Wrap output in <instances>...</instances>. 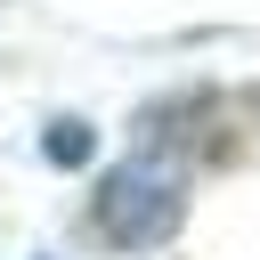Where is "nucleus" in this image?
Segmentation results:
<instances>
[{
  "label": "nucleus",
  "instance_id": "1",
  "mask_svg": "<svg viewBox=\"0 0 260 260\" xmlns=\"http://www.w3.org/2000/svg\"><path fill=\"white\" fill-rule=\"evenodd\" d=\"M179 219H187V195H179V171L162 154H138L122 171H106V187H98V236L106 244L154 252V244L179 236Z\"/></svg>",
  "mask_w": 260,
  "mask_h": 260
},
{
  "label": "nucleus",
  "instance_id": "2",
  "mask_svg": "<svg viewBox=\"0 0 260 260\" xmlns=\"http://www.w3.org/2000/svg\"><path fill=\"white\" fill-rule=\"evenodd\" d=\"M89 146H98V138H89V122H49V138H41V154H49V162H65V171H73V162H89Z\"/></svg>",
  "mask_w": 260,
  "mask_h": 260
}]
</instances>
